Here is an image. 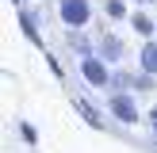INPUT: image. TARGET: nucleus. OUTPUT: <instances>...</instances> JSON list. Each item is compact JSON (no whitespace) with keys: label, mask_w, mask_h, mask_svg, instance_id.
I'll use <instances>...</instances> for the list:
<instances>
[{"label":"nucleus","mask_w":157,"mask_h":153,"mask_svg":"<svg viewBox=\"0 0 157 153\" xmlns=\"http://www.w3.org/2000/svg\"><path fill=\"white\" fill-rule=\"evenodd\" d=\"M146 126H150L153 134H157V107H150V115H146Z\"/></svg>","instance_id":"13"},{"label":"nucleus","mask_w":157,"mask_h":153,"mask_svg":"<svg viewBox=\"0 0 157 153\" xmlns=\"http://www.w3.org/2000/svg\"><path fill=\"white\" fill-rule=\"evenodd\" d=\"M19 23H23V35H27L35 46H42V35H38V19H35V12H19Z\"/></svg>","instance_id":"7"},{"label":"nucleus","mask_w":157,"mask_h":153,"mask_svg":"<svg viewBox=\"0 0 157 153\" xmlns=\"http://www.w3.org/2000/svg\"><path fill=\"white\" fill-rule=\"evenodd\" d=\"M153 149H157V134H153Z\"/></svg>","instance_id":"14"},{"label":"nucleus","mask_w":157,"mask_h":153,"mask_svg":"<svg viewBox=\"0 0 157 153\" xmlns=\"http://www.w3.org/2000/svg\"><path fill=\"white\" fill-rule=\"evenodd\" d=\"M111 61H104L100 54H88V58H81V80L88 84V88H111Z\"/></svg>","instance_id":"2"},{"label":"nucleus","mask_w":157,"mask_h":153,"mask_svg":"<svg viewBox=\"0 0 157 153\" xmlns=\"http://www.w3.org/2000/svg\"><path fill=\"white\" fill-rule=\"evenodd\" d=\"M104 15H107V19H127L130 4H127V0H104Z\"/></svg>","instance_id":"10"},{"label":"nucleus","mask_w":157,"mask_h":153,"mask_svg":"<svg viewBox=\"0 0 157 153\" xmlns=\"http://www.w3.org/2000/svg\"><path fill=\"white\" fill-rule=\"evenodd\" d=\"M73 103H77V111H81V119H84V122H88V126H92V130H104V126H107V122H104V115H100V111H96V107H92V103H88V99H73Z\"/></svg>","instance_id":"5"},{"label":"nucleus","mask_w":157,"mask_h":153,"mask_svg":"<svg viewBox=\"0 0 157 153\" xmlns=\"http://www.w3.org/2000/svg\"><path fill=\"white\" fill-rule=\"evenodd\" d=\"M19 138H23L27 145H35V142H38V134H35V126H31V122H19Z\"/></svg>","instance_id":"11"},{"label":"nucleus","mask_w":157,"mask_h":153,"mask_svg":"<svg viewBox=\"0 0 157 153\" xmlns=\"http://www.w3.org/2000/svg\"><path fill=\"white\" fill-rule=\"evenodd\" d=\"M111 84H115V88H134V76H130V73H115Z\"/></svg>","instance_id":"12"},{"label":"nucleus","mask_w":157,"mask_h":153,"mask_svg":"<svg viewBox=\"0 0 157 153\" xmlns=\"http://www.w3.org/2000/svg\"><path fill=\"white\" fill-rule=\"evenodd\" d=\"M65 42L73 46V50L81 54V58H88V54H92V42H88L84 35H81V27H73V31H69V35H65Z\"/></svg>","instance_id":"9"},{"label":"nucleus","mask_w":157,"mask_h":153,"mask_svg":"<svg viewBox=\"0 0 157 153\" xmlns=\"http://www.w3.org/2000/svg\"><path fill=\"white\" fill-rule=\"evenodd\" d=\"M142 4H153V0H142Z\"/></svg>","instance_id":"15"},{"label":"nucleus","mask_w":157,"mask_h":153,"mask_svg":"<svg viewBox=\"0 0 157 153\" xmlns=\"http://www.w3.org/2000/svg\"><path fill=\"white\" fill-rule=\"evenodd\" d=\"M130 23H134V31H138L142 38H153V31H157V23L150 19V12H134V15H130Z\"/></svg>","instance_id":"8"},{"label":"nucleus","mask_w":157,"mask_h":153,"mask_svg":"<svg viewBox=\"0 0 157 153\" xmlns=\"http://www.w3.org/2000/svg\"><path fill=\"white\" fill-rule=\"evenodd\" d=\"M12 4H19V0H12Z\"/></svg>","instance_id":"16"},{"label":"nucleus","mask_w":157,"mask_h":153,"mask_svg":"<svg viewBox=\"0 0 157 153\" xmlns=\"http://www.w3.org/2000/svg\"><path fill=\"white\" fill-rule=\"evenodd\" d=\"M58 19L65 23L69 31H73V27H88V19H92V0H58Z\"/></svg>","instance_id":"3"},{"label":"nucleus","mask_w":157,"mask_h":153,"mask_svg":"<svg viewBox=\"0 0 157 153\" xmlns=\"http://www.w3.org/2000/svg\"><path fill=\"white\" fill-rule=\"evenodd\" d=\"M123 54H127V46H123V38H115V35H104L100 38V58L104 61H123Z\"/></svg>","instance_id":"4"},{"label":"nucleus","mask_w":157,"mask_h":153,"mask_svg":"<svg viewBox=\"0 0 157 153\" xmlns=\"http://www.w3.org/2000/svg\"><path fill=\"white\" fill-rule=\"evenodd\" d=\"M107 111H111V119H119L123 126H134L142 115H138V103H134V92L130 88H115L111 96H107Z\"/></svg>","instance_id":"1"},{"label":"nucleus","mask_w":157,"mask_h":153,"mask_svg":"<svg viewBox=\"0 0 157 153\" xmlns=\"http://www.w3.org/2000/svg\"><path fill=\"white\" fill-rule=\"evenodd\" d=\"M138 65H142L146 73H153V76H157V38H146L142 54H138Z\"/></svg>","instance_id":"6"}]
</instances>
